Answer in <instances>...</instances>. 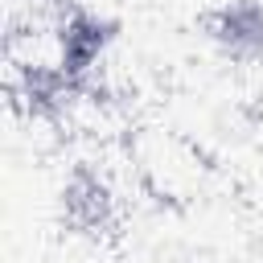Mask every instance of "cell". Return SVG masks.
Listing matches in <instances>:
<instances>
[{"label": "cell", "instance_id": "2", "mask_svg": "<svg viewBox=\"0 0 263 263\" xmlns=\"http://www.w3.org/2000/svg\"><path fill=\"white\" fill-rule=\"evenodd\" d=\"M210 41L230 62H263V0H226L205 21Z\"/></svg>", "mask_w": 263, "mask_h": 263}, {"label": "cell", "instance_id": "1", "mask_svg": "<svg viewBox=\"0 0 263 263\" xmlns=\"http://www.w3.org/2000/svg\"><path fill=\"white\" fill-rule=\"evenodd\" d=\"M132 160H136V173L144 177V185L160 197V201H185L201 189V156L173 132H160V127H148L136 144H132Z\"/></svg>", "mask_w": 263, "mask_h": 263}]
</instances>
